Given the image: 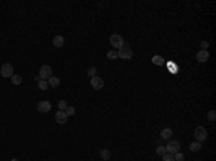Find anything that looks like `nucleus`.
<instances>
[{"label": "nucleus", "mask_w": 216, "mask_h": 161, "mask_svg": "<svg viewBox=\"0 0 216 161\" xmlns=\"http://www.w3.org/2000/svg\"><path fill=\"white\" fill-rule=\"evenodd\" d=\"M173 135V131L170 129V128H163L160 132V138L161 139H170Z\"/></svg>", "instance_id": "9b49d317"}, {"label": "nucleus", "mask_w": 216, "mask_h": 161, "mask_svg": "<svg viewBox=\"0 0 216 161\" xmlns=\"http://www.w3.org/2000/svg\"><path fill=\"white\" fill-rule=\"evenodd\" d=\"M52 109V105H50V102L48 101H40L38 104V111L40 114H46V112H49Z\"/></svg>", "instance_id": "6e6552de"}, {"label": "nucleus", "mask_w": 216, "mask_h": 161, "mask_svg": "<svg viewBox=\"0 0 216 161\" xmlns=\"http://www.w3.org/2000/svg\"><path fill=\"white\" fill-rule=\"evenodd\" d=\"M48 83H49V86H52V88H58L61 81H59V78H56V76H52V78L48 79Z\"/></svg>", "instance_id": "4468645a"}, {"label": "nucleus", "mask_w": 216, "mask_h": 161, "mask_svg": "<svg viewBox=\"0 0 216 161\" xmlns=\"http://www.w3.org/2000/svg\"><path fill=\"white\" fill-rule=\"evenodd\" d=\"M65 114H67V115H69V117L75 115V108H74V106H69V105H68V108L65 109Z\"/></svg>", "instance_id": "b1692460"}, {"label": "nucleus", "mask_w": 216, "mask_h": 161, "mask_svg": "<svg viewBox=\"0 0 216 161\" xmlns=\"http://www.w3.org/2000/svg\"><path fill=\"white\" fill-rule=\"evenodd\" d=\"M0 75L3 76V78H12L15 73H13V66H12V63H5L3 66L0 68Z\"/></svg>", "instance_id": "423d86ee"}, {"label": "nucleus", "mask_w": 216, "mask_h": 161, "mask_svg": "<svg viewBox=\"0 0 216 161\" xmlns=\"http://www.w3.org/2000/svg\"><path fill=\"white\" fill-rule=\"evenodd\" d=\"M156 153H157V156L163 157V156H164V154L167 153V151H166V147H163V145H159V147L156 148Z\"/></svg>", "instance_id": "6ab92c4d"}, {"label": "nucleus", "mask_w": 216, "mask_h": 161, "mask_svg": "<svg viewBox=\"0 0 216 161\" xmlns=\"http://www.w3.org/2000/svg\"><path fill=\"white\" fill-rule=\"evenodd\" d=\"M87 73H88L89 78H94V76H97V68L91 66V68L88 69V72H87Z\"/></svg>", "instance_id": "4be33fe9"}, {"label": "nucleus", "mask_w": 216, "mask_h": 161, "mask_svg": "<svg viewBox=\"0 0 216 161\" xmlns=\"http://www.w3.org/2000/svg\"><path fill=\"white\" fill-rule=\"evenodd\" d=\"M110 43H111V46H114V50L120 49V48L124 46V39H122L121 35L114 33V35H111L110 36Z\"/></svg>", "instance_id": "f257e3e1"}, {"label": "nucleus", "mask_w": 216, "mask_h": 161, "mask_svg": "<svg viewBox=\"0 0 216 161\" xmlns=\"http://www.w3.org/2000/svg\"><path fill=\"white\" fill-rule=\"evenodd\" d=\"M163 161H174V157H173V154L166 153V154L163 156Z\"/></svg>", "instance_id": "a878e982"}, {"label": "nucleus", "mask_w": 216, "mask_h": 161, "mask_svg": "<svg viewBox=\"0 0 216 161\" xmlns=\"http://www.w3.org/2000/svg\"><path fill=\"white\" fill-rule=\"evenodd\" d=\"M10 161H19V160H17V158H12Z\"/></svg>", "instance_id": "c85d7f7f"}, {"label": "nucleus", "mask_w": 216, "mask_h": 161, "mask_svg": "<svg viewBox=\"0 0 216 161\" xmlns=\"http://www.w3.org/2000/svg\"><path fill=\"white\" fill-rule=\"evenodd\" d=\"M39 76L40 79H45V81H48L49 78H52L53 75H52V68L49 65H42L40 69H39Z\"/></svg>", "instance_id": "f03ea898"}, {"label": "nucleus", "mask_w": 216, "mask_h": 161, "mask_svg": "<svg viewBox=\"0 0 216 161\" xmlns=\"http://www.w3.org/2000/svg\"><path fill=\"white\" fill-rule=\"evenodd\" d=\"M194 138H196V141H199V143L207 139V131H206V128L205 127L196 128V129H194Z\"/></svg>", "instance_id": "20e7f679"}, {"label": "nucleus", "mask_w": 216, "mask_h": 161, "mask_svg": "<svg viewBox=\"0 0 216 161\" xmlns=\"http://www.w3.org/2000/svg\"><path fill=\"white\" fill-rule=\"evenodd\" d=\"M63 43H65V39L62 38L61 35H56L55 38H53V46H55V48H62Z\"/></svg>", "instance_id": "f8f14e48"}, {"label": "nucleus", "mask_w": 216, "mask_h": 161, "mask_svg": "<svg viewBox=\"0 0 216 161\" xmlns=\"http://www.w3.org/2000/svg\"><path fill=\"white\" fill-rule=\"evenodd\" d=\"M35 81H36V82H39V81H40V76H39V75H38V76H35Z\"/></svg>", "instance_id": "cd10ccee"}, {"label": "nucleus", "mask_w": 216, "mask_h": 161, "mask_svg": "<svg viewBox=\"0 0 216 161\" xmlns=\"http://www.w3.org/2000/svg\"><path fill=\"white\" fill-rule=\"evenodd\" d=\"M100 157H101V158H102L104 161L110 160V158H111V151H110V150H107V148L101 150V151H100Z\"/></svg>", "instance_id": "2eb2a0df"}, {"label": "nucleus", "mask_w": 216, "mask_h": 161, "mask_svg": "<svg viewBox=\"0 0 216 161\" xmlns=\"http://www.w3.org/2000/svg\"><path fill=\"white\" fill-rule=\"evenodd\" d=\"M173 157H174V161H184V156H183L180 151L176 153V154H173Z\"/></svg>", "instance_id": "393cba45"}, {"label": "nucleus", "mask_w": 216, "mask_h": 161, "mask_svg": "<svg viewBox=\"0 0 216 161\" xmlns=\"http://www.w3.org/2000/svg\"><path fill=\"white\" fill-rule=\"evenodd\" d=\"M180 150V143L176 139H169V143L166 145V151L169 154H176Z\"/></svg>", "instance_id": "7ed1b4c3"}, {"label": "nucleus", "mask_w": 216, "mask_h": 161, "mask_svg": "<svg viewBox=\"0 0 216 161\" xmlns=\"http://www.w3.org/2000/svg\"><path fill=\"white\" fill-rule=\"evenodd\" d=\"M200 48H202V50H207V48H209V43H207L206 40H203V42L200 43Z\"/></svg>", "instance_id": "bb28decb"}, {"label": "nucleus", "mask_w": 216, "mask_h": 161, "mask_svg": "<svg viewBox=\"0 0 216 161\" xmlns=\"http://www.w3.org/2000/svg\"><path fill=\"white\" fill-rule=\"evenodd\" d=\"M12 83L13 85H20L22 83V76L20 75H13L12 76Z\"/></svg>", "instance_id": "a211bd4d"}, {"label": "nucleus", "mask_w": 216, "mask_h": 161, "mask_svg": "<svg viewBox=\"0 0 216 161\" xmlns=\"http://www.w3.org/2000/svg\"><path fill=\"white\" fill-rule=\"evenodd\" d=\"M38 88L40 91H46V89L49 88V83H48V81H45V79H40L38 82Z\"/></svg>", "instance_id": "f3484780"}, {"label": "nucleus", "mask_w": 216, "mask_h": 161, "mask_svg": "<svg viewBox=\"0 0 216 161\" xmlns=\"http://www.w3.org/2000/svg\"><path fill=\"white\" fill-rule=\"evenodd\" d=\"M55 121L58 124H67L68 121V115L65 114V111H58L55 115Z\"/></svg>", "instance_id": "1a4fd4ad"}, {"label": "nucleus", "mask_w": 216, "mask_h": 161, "mask_svg": "<svg viewBox=\"0 0 216 161\" xmlns=\"http://www.w3.org/2000/svg\"><path fill=\"white\" fill-rule=\"evenodd\" d=\"M196 59L199 62H206L209 59V52L207 50H199L197 55H196Z\"/></svg>", "instance_id": "9d476101"}, {"label": "nucleus", "mask_w": 216, "mask_h": 161, "mask_svg": "<svg viewBox=\"0 0 216 161\" xmlns=\"http://www.w3.org/2000/svg\"><path fill=\"white\" fill-rule=\"evenodd\" d=\"M189 150L193 151V153H197V151L202 150V143H199V141H194V143H192V144L189 145Z\"/></svg>", "instance_id": "ddd939ff"}, {"label": "nucleus", "mask_w": 216, "mask_h": 161, "mask_svg": "<svg viewBox=\"0 0 216 161\" xmlns=\"http://www.w3.org/2000/svg\"><path fill=\"white\" fill-rule=\"evenodd\" d=\"M206 118H207L209 121H215V119H216V112L213 111V109H212V111H209V112H207V115H206Z\"/></svg>", "instance_id": "5701e85b"}, {"label": "nucleus", "mask_w": 216, "mask_h": 161, "mask_svg": "<svg viewBox=\"0 0 216 161\" xmlns=\"http://www.w3.org/2000/svg\"><path fill=\"white\" fill-rule=\"evenodd\" d=\"M91 86L97 91H100V89L104 88V79L100 78V76H94V78H91Z\"/></svg>", "instance_id": "0eeeda50"}, {"label": "nucleus", "mask_w": 216, "mask_h": 161, "mask_svg": "<svg viewBox=\"0 0 216 161\" xmlns=\"http://www.w3.org/2000/svg\"><path fill=\"white\" fill-rule=\"evenodd\" d=\"M151 62H153L154 65H157V66H161V65L164 63V61H163V58H161L160 55H154L151 58Z\"/></svg>", "instance_id": "dca6fc26"}, {"label": "nucleus", "mask_w": 216, "mask_h": 161, "mask_svg": "<svg viewBox=\"0 0 216 161\" xmlns=\"http://www.w3.org/2000/svg\"><path fill=\"white\" fill-rule=\"evenodd\" d=\"M117 53H118V58L125 59V61H128V59H131V58H133V50L130 49V48H127V46L120 48V49L117 50Z\"/></svg>", "instance_id": "39448f33"}, {"label": "nucleus", "mask_w": 216, "mask_h": 161, "mask_svg": "<svg viewBox=\"0 0 216 161\" xmlns=\"http://www.w3.org/2000/svg\"><path fill=\"white\" fill-rule=\"evenodd\" d=\"M58 106H59V111H65V109L68 108V102L65 99H62V101H59Z\"/></svg>", "instance_id": "412c9836"}, {"label": "nucleus", "mask_w": 216, "mask_h": 161, "mask_svg": "<svg viewBox=\"0 0 216 161\" xmlns=\"http://www.w3.org/2000/svg\"><path fill=\"white\" fill-rule=\"evenodd\" d=\"M107 58H108V59H111V61H114V59H117V58H118V53H117V50H110V52H108V53H107Z\"/></svg>", "instance_id": "aec40b11"}]
</instances>
